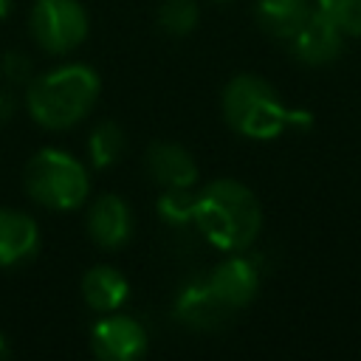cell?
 Here are the masks:
<instances>
[{
    "instance_id": "obj_1",
    "label": "cell",
    "mask_w": 361,
    "mask_h": 361,
    "mask_svg": "<svg viewBox=\"0 0 361 361\" xmlns=\"http://www.w3.org/2000/svg\"><path fill=\"white\" fill-rule=\"evenodd\" d=\"M195 226L214 248L231 254L248 248L259 237L262 209L245 183L234 178H217L197 192Z\"/></svg>"
},
{
    "instance_id": "obj_2",
    "label": "cell",
    "mask_w": 361,
    "mask_h": 361,
    "mask_svg": "<svg viewBox=\"0 0 361 361\" xmlns=\"http://www.w3.org/2000/svg\"><path fill=\"white\" fill-rule=\"evenodd\" d=\"M220 107H223L226 124L237 135L254 138V141H271L282 135L288 127L310 124L307 110L288 107L279 99L276 87L268 79L254 76V73H240L228 79L220 96Z\"/></svg>"
},
{
    "instance_id": "obj_3",
    "label": "cell",
    "mask_w": 361,
    "mask_h": 361,
    "mask_svg": "<svg viewBox=\"0 0 361 361\" xmlns=\"http://www.w3.org/2000/svg\"><path fill=\"white\" fill-rule=\"evenodd\" d=\"M99 90L102 79L90 65H59L28 82L25 110L45 130H68L93 110Z\"/></svg>"
},
{
    "instance_id": "obj_4",
    "label": "cell",
    "mask_w": 361,
    "mask_h": 361,
    "mask_svg": "<svg viewBox=\"0 0 361 361\" xmlns=\"http://www.w3.org/2000/svg\"><path fill=\"white\" fill-rule=\"evenodd\" d=\"M23 186L34 203L54 212L79 209L90 195L85 164L56 147H42L28 158L23 169Z\"/></svg>"
},
{
    "instance_id": "obj_5",
    "label": "cell",
    "mask_w": 361,
    "mask_h": 361,
    "mask_svg": "<svg viewBox=\"0 0 361 361\" xmlns=\"http://www.w3.org/2000/svg\"><path fill=\"white\" fill-rule=\"evenodd\" d=\"M28 31L42 51L68 54L87 39L90 20L79 0H34L28 11Z\"/></svg>"
},
{
    "instance_id": "obj_6",
    "label": "cell",
    "mask_w": 361,
    "mask_h": 361,
    "mask_svg": "<svg viewBox=\"0 0 361 361\" xmlns=\"http://www.w3.org/2000/svg\"><path fill=\"white\" fill-rule=\"evenodd\" d=\"M147 330L138 319L107 313L90 327V350L99 361H135L147 353Z\"/></svg>"
},
{
    "instance_id": "obj_7",
    "label": "cell",
    "mask_w": 361,
    "mask_h": 361,
    "mask_svg": "<svg viewBox=\"0 0 361 361\" xmlns=\"http://www.w3.org/2000/svg\"><path fill=\"white\" fill-rule=\"evenodd\" d=\"M206 285L226 310H240L248 302H254L259 290V271L248 257L231 251V257H226L220 265L212 268Z\"/></svg>"
},
{
    "instance_id": "obj_8",
    "label": "cell",
    "mask_w": 361,
    "mask_h": 361,
    "mask_svg": "<svg viewBox=\"0 0 361 361\" xmlns=\"http://www.w3.org/2000/svg\"><path fill=\"white\" fill-rule=\"evenodd\" d=\"M344 31L316 6L290 37V54L305 65H327L341 54Z\"/></svg>"
},
{
    "instance_id": "obj_9",
    "label": "cell",
    "mask_w": 361,
    "mask_h": 361,
    "mask_svg": "<svg viewBox=\"0 0 361 361\" xmlns=\"http://www.w3.org/2000/svg\"><path fill=\"white\" fill-rule=\"evenodd\" d=\"M87 234L99 248L116 251L133 237V209L121 195H102L87 209Z\"/></svg>"
},
{
    "instance_id": "obj_10",
    "label": "cell",
    "mask_w": 361,
    "mask_h": 361,
    "mask_svg": "<svg viewBox=\"0 0 361 361\" xmlns=\"http://www.w3.org/2000/svg\"><path fill=\"white\" fill-rule=\"evenodd\" d=\"M147 175L161 189H192L197 183V164L192 152L172 141H155L149 144L144 155Z\"/></svg>"
},
{
    "instance_id": "obj_11",
    "label": "cell",
    "mask_w": 361,
    "mask_h": 361,
    "mask_svg": "<svg viewBox=\"0 0 361 361\" xmlns=\"http://www.w3.org/2000/svg\"><path fill=\"white\" fill-rule=\"evenodd\" d=\"M231 310H226L217 296L209 290L206 279L186 282L175 296V319L183 322L192 330H214L228 319Z\"/></svg>"
},
{
    "instance_id": "obj_12",
    "label": "cell",
    "mask_w": 361,
    "mask_h": 361,
    "mask_svg": "<svg viewBox=\"0 0 361 361\" xmlns=\"http://www.w3.org/2000/svg\"><path fill=\"white\" fill-rule=\"evenodd\" d=\"M39 228L20 209H0V268H11L37 254Z\"/></svg>"
},
{
    "instance_id": "obj_13",
    "label": "cell",
    "mask_w": 361,
    "mask_h": 361,
    "mask_svg": "<svg viewBox=\"0 0 361 361\" xmlns=\"http://www.w3.org/2000/svg\"><path fill=\"white\" fill-rule=\"evenodd\" d=\"M130 296L127 276L113 265H93L82 276V299L96 313H113L118 310Z\"/></svg>"
},
{
    "instance_id": "obj_14",
    "label": "cell",
    "mask_w": 361,
    "mask_h": 361,
    "mask_svg": "<svg viewBox=\"0 0 361 361\" xmlns=\"http://www.w3.org/2000/svg\"><path fill=\"white\" fill-rule=\"evenodd\" d=\"M310 11L313 6L307 0H257L254 6L259 28L276 39H290Z\"/></svg>"
},
{
    "instance_id": "obj_15",
    "label": "cell",
    "mask_w": 361,
    "mask_h": 361,
    "mask_svg": "<svg viewBox=\"0 0 361 361\" xmlns=\"http://www.w3.org/2000/svg\"><path fill=\"white\" fill-rule=\"evenodd\" d=\"M127 149V135L116 121H99L87 135V158L96 169H107L121 161Z\"/></svg>"
},
{
    "instance_id": "obj_16",
    "label": "cell",
    "mask_w": 361,
    "mask_h": 361,
    "mask_svg": "<svg viewBox=\"0 0 361 361\" xmlns=\"http://www.w3.org/2000/svg\"><path fill=\"white\" fill-rule=\"evenodd\" d=\"M200 8L195 0H164L158 6V25L172 37H186L197 28Z\"/></svg>"
},
{
    "instance_id": "obj_17",
    "label": "cell",
    "mask_w": 361,
    "mask_h": 361,
    "mask_svg": "<svg viewBox=\"0 0 361 361\" xmlns=\"http://www.w3.org/2000/svg\"><path fill=\"white\" fill-rule=\"evenodd\" d=\"M195 206H197V192H192V189H164L155 209L169 226H186V223H195Z\"/></svg>"
},
{
    "instance_id": "obj_18",
    "label": "cell",
    "mask_w": 361,
    "mask_h": 361,
    "mask_svg": "<svg viewBox=\"0 0 361 361\" xmlns=\"http://www.w3.org/2000/svg\"><path fill=\"white\" fill-rule=\"evenodd\" d=\"M316 6L350 37H361V0H316Z\"/></svg>"
},
{
    "instance_id": "obj_19",
    "label": "cell",
    "mask_w": 361,
    "mask_h": 361,
    "mask_svg": "<svg viewBox=\"0 0 361 361\" xmlns=\"http://www.w3.org/2000/svg\"><path fill=\"white\" fill-rule=\"evenodd\" d=\"M0 73L6 76V82L11 85H23V82H31V59L28 54L11 48L0 56Z\"/></svg>"
},
{
    "instance_id": "obj_20",
    "label": "cell",
    "mask_w": 361,
    "mask_h": 361,
    "mask_svg": "<svg viewBox=\"0 0 361 361\" xmlns=\"http://www.w3.org/2000/svg\"><path fill=\"white\" fill-rule=\"evenodd\" d=\"M14 107H17V104H14L11 90H3V87H0V127L14 116Z\"/></svg>"
},
{
    "instance_id": "obj_21",
    "label": "cell",
    "mask_w": 361,
    "mask_h": 361,
    "mask_svg": "<svg viewBox=\"0 0 361 361\" xmlns=\"http://www.w3.org/2000/svg\"><path fill=\"white\" fill-rule=\"evenodd\" d=\"M8 355H11V344H8L6 333L0 330V361H3V358H8Z\"/></svg>"
},
{
    "instance_id": "obj_22",
    "label": "cell",
    "mask_w": 361,
    "mask_h": 361,
    "mask_svg": "<svg viewBox=\"0 0 361 361\" xmlns=\"http://www.w3.org/2000/svg\"><path fill=\"white\" fill-rule=\"evenodd\" d=\"M11 8H14V0H0V23L11 14Z\"/></svg>"
},
{
    "instance_id": "obj_23",
    "label": "cell",
    "mask_w": 361,
    "mask_h": 361,
    "mask_svg": "<svg viewBox=\"0 0 361 361\" xmlns=\"http://www.w3.org/2000/svg\"><path fill=\"white\" fill-rule=\"evenodd\" d=\"M214 3H226V0H214Z\"/></svg>"
}]
</instances>
